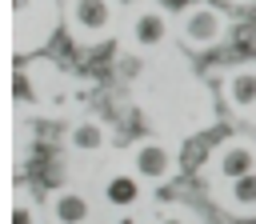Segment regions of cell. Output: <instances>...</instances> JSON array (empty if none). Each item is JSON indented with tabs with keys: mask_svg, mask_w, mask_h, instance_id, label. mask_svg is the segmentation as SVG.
I'll list each match as a JSON object with an SVG mask.
<instances>
[{
	"mask_svg": "<svg viewBox=\"0 0 256 224\" xmlns=\"http://www.w3.org/2000/svg\"><path fill=\"white\" fill-rule=\"evenodd\" d=\"M104 140H108V128L100 120H76L68 128V148L72 152H100Z\"/></svg>",
	"mask_w": 256,
	"mask_h": 224,
	"instance_id": "ba28073f",
	"label": "cell"
},
{
	"mask_svg": "<svg viewBox=\"0 0 256 224\" xmlns=\"http://www.w3.org/2000/svg\"><path fill=\"white\" fill-rule=\"evenodd\" d=\"M128 32H132V44H136V48H160V44L168 40V12H164L160 4H152V0L136 4Z\"/></svg>",
	"mask_w": 256,
	"mask_h": 224,
	"instance_id": "5b68a950",
	"label": "cell"
},
{
	"mask_svg": "<svg viewBox=\"0 0 256 224\" xmlns=\"http://www.w3.org/2000/svg\"><path fill=\"white\" fill-rule=\"evenodd\" d=\"M176 168V156L164 140H136L132 144V172L144 184H168Z\"/></svg>",
	"mask_w": 256,
	"mask_h": 224,
	"instance_id": "7a4b0ae2",
	"label": "cell"
},
{
	"mask_svg": "<svg viewBox=\"0 0 256 224\" xmlns=\"http://www.w3.org/2000/svg\"><path fill=\"white\" fill-rule=\"evenodd\" d=\"M156 224H192V220H188V216L180 212V204H172V208H168V212H164V216H160Z\"/></svg>",
	"mask_w": 256,
	"mask_h": 224,
	"instance_id": "7c38bea8",
	"label": "cell"
},
{
	"mask_svg": "<svg viewBox=\"0 0 256 224\" xmlns=\"http://www.w3.org/2000/svg\"><path fill=\"white\" fill-rule=\"evenodd\" d=\"M256 168V148H252V140H244V136H232V140H224L212 156H208V172H212V180H236V176H244V172H252Z\"/></svg>",
	"mask_w": 256,
	"mask_h": 224,
	"instance_id": "3957f363",
	"label": "cell"
},
{
	"mask_svg": "<svg viewBox=\"0 0 256 224\" xmlns=\"http://www.w3.org/2000/svg\"><path fill=\"white\" fill-rule=\"evenodd\" d=\"M112 224H140V216H136V208H132V212H116Z\"/></svg>",
	"mask_w": 256,
	"mask_h": 224,
	"instance_id": "4fadbf2b",
	"label": "cell"
},
{
	"mask_svg": "<svg viewBox=\"0 0 256 224\" xmlns=\"http://www.w3.org/2000/svg\"><path fill=\"white\" fill-rule=\"evenodd\" d=\"M12 224H40V204L20 188L16 192V208H12Z\"/></svg>",
	"mask_w": 256,
	"mask_h": 224,
	"instance_id": "8fae6325",
	"label": "cell"
},
{
	"mask_svg": "<svg viewBox=\"0 0 256 224\" xmlns=\"http://www.w3.org/2000/svg\"><path fill=\"white\" fill-rule=\"evenodd\" d=\"M228 100L236 104V108H252L256 104V68L248 64V68H236L232 76H228Z\"/></svg>",
	"mask_w": 256,
	"mask_h": 224,
	"instance_id": "9c48e42d",
	"label": "cell"
},
{
	"mask_svg": "<svg viewBox=\"0 0 256 224\" xmlns=\"http://www.w3.org/2000/svg\"><path fill=\"white\" fill-rule=\"evenodd\" d=\"M112 0H72L68 4V24L80 40H104L112 32Z\"/></svg>",
	"mask_w": 256,
	"mask_h": 224,
	"instance_id": "277c9868",
	"label": "cell"
},
{
	"mask_svg": "<svg viewBox=\"0 0 256 224\" xmlns=\"http://www.w3.org/2000/svg\"><path fill=\"white\" fill-rule=\"evenodd\" d=\"M228 204H232L236 212H244V216L256 212V168L244 172V176H236V180L228 184Z\"/></svg>",
	"mask_w": 256,
	"mask_h": 224,
	"instance_id": "30bf717a",
	"label": "cell"
},
{
	"mask_svg": "<svg viewBox=\"0 0 256 224\" xmlns=\"http://www.w3.org/2000/svg\"><path fill=\"white\" fill-rule=\"evenodd\" d=\"M140 224H152V220H140Z\"/></svg>",
	"mask_w": 256,
	"mask_h": 224,
	"instance_id": "5bb4252c",
	"label": "cell"
},
{
	"mask_svg": "<svg viewBox=\"0 0 256 224\" xmlns=\"http://www.w3.org/2000/svg\"><path fill=\"white\" fill-rule=\"evenodd\" d=\"M140 200H144V180H140L132 168H112V172L104 176V204H108V208L132 212Z\"/></svg>",
	"mask_w": 256,
	"mask_h": 224,
	"instance_id": "8992f818",
	"label": "cell"
},
{
	"mask_svg": "<svg viewBox=\"0 0 256 224\" xmlns=\"http://www.w3.org/2000/svg\"><path fill=\"white\" fill-rule=\"evenodd\" d=\"M224 32H228V16L216 12L212 4H188L180 12V40L188 48H208L224 40Z\"/></svg>",
	"mask_w": 256,
	"mask_h": 224,
	"instance_id": "6da1fadb",
	"label": "cell"
},
{
	"mask_svg": "<svg viewBox=\"0 0 256 224\" xmlns=\"http://www.w3.org/2000/svg\"><path fill=\"white\" fill-rule=\"evenodd\" d=\"M48 216H52V224H88L92 204H88V196L76 192V188H56V192L48 196Z\"/></svg>",
	"mask_w": 256,
	"mask_h": 224,
	"instance_id": "52a82bcc",
	"label": "cell"
}]
</instances>
